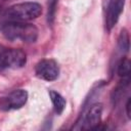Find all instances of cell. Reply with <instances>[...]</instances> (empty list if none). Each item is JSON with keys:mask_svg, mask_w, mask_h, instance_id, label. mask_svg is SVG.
<instances>
[{"mask_svg": "<svg viewBox=\"0 0 131 131\" xmlns=\"http://www.w3.org/2000/svg\"><path fill=\"white\" fill-rule=\"evenodd\" d=\"M0 32L8 40H21L26 43H34L38 38V29L32 24L23 21H2L0 23Z\"/></svg>", "mask_w": 131, "mask_h": 131, "instance_id": "obj_1", "label": "cell"}, {"mask_svg": "<svg viewBox=\"0 0 131 131\" xmlns=\"http://www.w3.org/2000/svg\"><path fill=\"white\" fill-rule=\"evenodd\" d=\"M42 13V7L36 2H25L10 6L4 12V16L8 20L25 21L37 18Z\"/></svg>", "mask_w": 131, "mask_h": 131, "instance_id": "obj_2", "label": "cell"}, {"mask_svg": "<svg viewBox=\"0 0 131 131\" xmlns=\"http://www.w3.org/2000/svg\"><path fill=\"white\" fill-rule=\"evenodd\" d=\"M27 62V55L21 49L7 48L0 44V71L5 69H19Z\"/></svg>", "mask_w": 131, "mask_h": 131, "instance_id": "obj_3", "label": "cell"}, {"mask_svg": "<svg viewBox=\"0 0 131 131\" xmlns=\"http://www.w3.org/2000/svg\"><path fill=\"white\" fill-rule=\"evenodd\" d=\"M101 113H102V105L100 103L92 104L83 115L81 120L78 122V126H76L75 129H81V130L97 129L98 125L100 124Z\"/></svg>", "mask_w": 131, "mask_h": 131, "instance_id": "obj_4", "label": "cell"}, {"mask_svg": "<svg viewBox=\"0 0 131 131\" xmlns=\"http://www.w3.org/2000/svg\"><path fill=\"white\" fill-rule=\"evenodd\" d=\"M28 99V92L24 89L13 90L7 95L0 98V110L2 111H10V110H18Z\"/></svg>", "mask_w": 131, "mask_h": 131, "instance_id": "obj_5", "label": "cell"}, {"mask_svg": "<svg viewBox=\"0 0 131 131\" xmlns=\"http://www.w3.org/2000/svg\"><path fill=\"white\" fill-rule=\"evenodd\" d=\"M36 76L45 81H53L57 79L59 75V68L55 60L53 59H42L35 68Z\"/></svg>", "mask_w": 131, "mask_h": 131, "instance_id": "obj_6", "label": "cell"}, {"mask_svg": "<svg viewBox=\"0 0 131 131\" xmlns=\"http://www.w3.org/2000/svg\"><path fill=\"white\" fill-rule=\"evenodd\" d=\"M124 4H125V0H110L106 11V17H105V25L107 30H112L117 24L123 11Z\"/></svg>", "mask_w": 131, "mask_h": 131, "instance_id": "obj_7", "label": "cell"}, {"mask_svg": "<svg viewBox=\"0 0 131 131\" xmlns=\"http://www.w3.org/2000/svg\"><path fill=\"white\" fill-rule=\"evenodd\" d=\"M49 96H50V99L52 101V104H53L55 113L57 115H60L66 108V100H64V98L59 93H57L56 91H53V90L49 91Z\"/></svg>", "mask_w": 131, "mask_h": 131, "instance_id": "obj_8", "label": "cell"}, {"mask_svg": "<svg viewBox=\"0 0 131 131\" xmlns=\"http://www.w3.org/2000/svg\"><path fill=\"white\" fill-rule=\"evenodd\" d=\"M118 74L120 77L123 78H129L130 74V61L128 58H123L118 67Z\"/></svg>", "mask_w": 131, "mask_h": 131, "instance_id": "obj_9", "label": "cell"}, {"mask_svg": "<svg viewBox=\"0 0 131 131\" xmlns=\"http://www.w3.org/2000/svg\"><path fill=\"white\" fill-rule=\"evenodd\" d=\"M57 1L58 0H49L48 1V13H47V21L49 25L53 24L54 16H55V11H56V6H57Z\"/></svg>", "mask_w": 131, "mask_h": 131, "instance_id": "obj_10", "label": "cell"}, {"mask_svg": "<svg viewBox=\"0 0 131 131\" xmlns=\"http://www.w3.org/2000/svg\"><path fill=\"white\" fill-rule=\"evenodd\" d=\"M119 45L121 47L122 50L124 51H128L129 50V36H128V33L127 31L124 29L122 30L121 34H120V37H119Z\"/></svg>", "mask_w": 131, "mask_h": 131, "instance_id": "obj_11", "label": "cell"}, {"mask_svg": "<svg viewBox=\"0 0 131 131\" xmlns=\"http://www.w3.org/2000/svg\"><path fill=\"white\" fill-rule=\"evenodd\" d=\"M130 107H131V99H130V98H128L127 103H126V111H127V116H128V118H131Z\"/></svg>", "mask_w": 131, "mask_h": 131, "instance_id": "obj_12", "label": "cell"}, {"mask_svg": "<svg viewBox=\"0 0 131 131\" xmlns=\"http://www.w3.org/2000/svg\"><path fill=\"white\" fill-rule=\"evenodd\" d=\"M0 9H1V8H0Z\"/></svg>", "mask_w": 131, "mask_h": 131, "instance_id": "obj_13", "label": "cell"}]
</instances>
